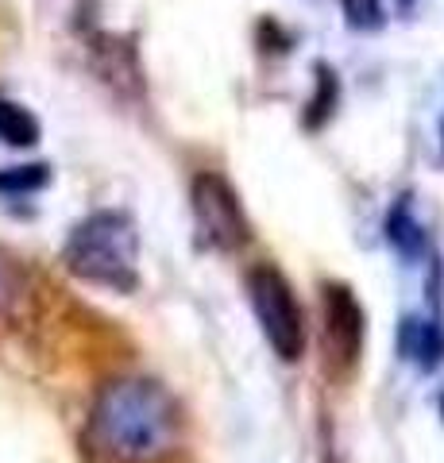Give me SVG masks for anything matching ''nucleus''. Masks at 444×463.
<instances>
[{"label": "nucleus", "instance_id": "f257e3e1", "mask_svg": "<svg viewBox=\"0 0 444 463\" xmlns=\"http://www.w3.org/2000/svg\"><path fill=\"white\" fill-rule=\"evenodd\" d=\"M90 440L112 463H166L182 444V410L155 379H112L90 410Z\"/></svg>", "mask_w": 444, "mask_h": 463}, {"label": "nucleus", "instance_id": "f03ea898", "mask_svg": "<svg viewBox=\"0 0 444 463\" xmlns=\"http://www.w3.org/2000/svg\"><path fill=\"white\" fill-rule=\"evenodd\" d=\"M62 263L74 279L112 289V294H136L139 289V232L136 221L120 209L90 213L66 236Z\"/></svg>", "mask_w": 444, "mask_h": 463}, {"label": "nucleus", "instance_id": "7ed1b4c3", "mask_svg": "<svg viewBox=\"0 0 444 463\" xmlns=\"http://www.w3.org/2000/svg\"><path fill=\"white\" fill-rule=\"evenodd\" d=\"M248 298H251L255 321H260L270 352H275L282 364H298L306 352V313L298 306L290 279H286L275 263L251 267L248 270Z\"/></svg>", "mask_w": 444, "mask_h": 463}, {"label": "nucleus", "instance_id": "20e7f679", "mask_svg": "<svg viewBox=\"0 0 444 463\" xmlns=\"http://www.w3.org/2000/svg\"><path fill=\"white\" fill-rule=\"evenodd\" d=\"M190 205H194V224L205 248L213 251H240L251 243V221L240 205V194L221 178L217 170H202L190 185Z\"/></svg>", "mask_w": 444, "mask_h": 463}, {"label": "nucleus", "instance_id": "39448f33", "mask_svg": "<svg viewBox=\"0 0 444 463\" xmlns=\"http://www.w3.org/2000/svg\"><path fill=\"white\" fill-rule=\"evenodd\" d=\"M367 340V313L352 286L344 282H325L321 286V352H325V371L344 379L352 374L364 355Z\"/></svg>", "mask_w": 444, "mask_h": 463}, {"label": "nucleus", "instance_id": "423d86ee", "mask_svg": "<svg viewBox=\"0 0 444 463\" xmlns=\"http://www.w3.org/2000/svg\"><path fill=\"white\" fill-rule=\"evenodd\" d=\"M93 62H97V74H101L112 90L120 93H139L143 74H139V62H136V51L128 39L117 35H97L93 39Z\"/></svg>", "mask_w": 444, "mask_h": 463}, {"label": "nucleus", "instance_id": "0eeeda50", "mask_svg": "<svg viewBox=\"0 0 444 463\" xmlns=\"http://www.w3.org/2000/svg\"><path fill=\"white\" fill-rule=\"evenodd\" d=\"M402 355L418 371H437L444 359V328L437 321H421V317H406L402 321Z\"/></svg>", "mask_w": 444, "mask_h": 463}, {"label": "nucleus", "instance_id": "6e6552de", "mask_svg": "<svg viewBox=\"0 0 444 463\" xmlns=\"http://www.w3.org/2000/svg\"><path fill=\"white\" fill-rule=\"evenodd\" d=\"M386 243L402 255V259H421L425 248H429V240H425V228L421 221L413 216V205H410V197L402 201H394V209L386 213Z\"/></svg>", "mask_w": 444, "mask_h": 463}, {"label": "nucleus", "instance_id": "1a4fd4ad", "mask_svg": "<svg viewBox=\"0 0 444 463\" xmlns=\"http://www.w3.org/2000/svg\"><path fill=\"white\" fill-rule=\"evenodd\" d=\"M0 143L8 147H35L39 143V120L16 100L0 97Z\"/></svg>", "mask_w": 444, "mask_h": 463}, {"label": "nucleus", "instance_id": "9d476101", "mask_svg": "<svg viewBox=\"0 0 444 463\" xmlns=\"http://www.w3.org/2000/svg\"><path fill=\"white\" fill-rule=\"evenodd\" d=\"M27 301V274L8 251H0V321L16 317Z\"/></svg>", "mask_w": 444, "mask_h": 463}, {"label": "nucleus", "instance_id": "9b49d317", "mask_svg": "<svg viewBox=\"0 0 444 463\" xmlns=\"http://www.w3.org/2000/svg\"><path fill=\"white\" fill-rule=\"evenodd\" d=\"M47 182H51V166H47V163H27V166H8V170H0V194H8V197L39 194Z\"/></svg>", "mask_w": 444, "mask_h": 463}, {"label": "nucleus", "instance_id": "f8f14e48", "mask_svg": "<svg viewBox=\"0 0 444 463\" xmlns=\"http://www.w3.org/2000/svg\"><path fill=\"white\" fill-rule=\"evenodd\" d=\"M344 16H348V27L355 32H375L383 27V0H340Z\"/></svg>", "mask_w": 444, "mask_h": 463}, {"label": "nucleus", "instance_id": "ddd939ff", "mask_svg": "<svg viewBox=\"0 0 444 463\" xmlns=\"http://www.w3.org/2000/svg\"><path fill=\"white\" fill-rule=\"evenodd\" d=\"M333 105H336V74L333 70L317 66V97H313V112H309V128H317L325 116H333Z\"/></svg>", "mask_w": 444, "mask_h": 463}, {"label": "nucleus", "instance_id": "4468645a", "mask_svg": "<svg viewBox=\"0 0 444 463\" xmlns=\"http://www.w3.org/2000/svg\"><path fill=\"white\" fill-rule=\"evenodd\" d=\"M440 417H444V394H440Z\"/></svg>", "mask_w": 444, "mask_h": 463}, {"label": "nucleus", "instance_id": "2eb2a0df", "mask_svg": "<svg viewBox=\"0 0 444 463\" xmlns=\"http://www.w3.org/2000/svg\"><path fill=\"white\" fill-rule=\"evenodd\" d=\"M440 136H444V128H440Z\"/></svg>", "mask_w": 444, "mask_h": 463}]
</instances>
